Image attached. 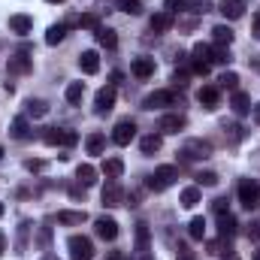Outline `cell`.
I'll return each mask as SVG.
<instances>
[{
	"instance_id": "obj_1",
	"label": "cell",
	"mask_w": 260,
	"mask_h": 260,
	"mask_svg": "<svg viewBox=\"0 0 260 260\" xmlns=\"http://www.w3.org/2000/svg\"><path fill=\"white\" fill-rule=\"evenodd\" d=\"M176 179H179V170L170 167V164H164V167H157V170L148 176V188H151L154 194H160V191H167Z\"/></svg>"
},
{
	"instance_id": "obj_2",
	"label": "cell",
	"mask_w": 260,
	"mask_h": 260,
	"mask_svg": "<svg viewBox=\"0 0 260 260\" xmlns=\"http://www.w3.org/2000/svg\"><path fill=\"white\" fill-rule=\"evenodd\" d=\"M236 194H239V203H242L248 212H254L260 206V182L257 179H242L239 188H236Z\"/></svg>"
},
{
	"instance_id": "obj_3",
	"label": "cell",
	"mask_w": 260,
	"mask_h": 260,
	"mask_svg": "<svg viewBox=\"0 0 260 260\" xmlns=\"http://www.w3.org/2000/svg\"><path fill=\"white\" fill-rule=\"evenodd\" d=\"M46 145H64V148H73L79 142V133L76 130H64V127H46L43 133Z\"/></svg>"
},
{
	"instance_id": "obj_4",
	"label": "cell",
	"mask_w": 260,
	"mask_h": 260,
	"mask_svg": "<svg viewBox=\"0 0 260 260\" xmlns=\"http://www.w3.org/2000/svg\"><path fill=\"white\" fill-rule=\"evenodd\" d=\"M179 154H182V160H206L212 154V142H206V139H188Z\"/></svg>"
},
{
	"instance_id": "obj_5",
	"label": "cell",
	"mask_w": 260,
	"mask_h": 260,
	"mask_svg": "<svg viewBox=\"0 0 260 260\" xmlns=\"http://www.w3.org/2000/svg\"><path fill=\"white\" fill-rule=\"evenodd\" d=\"M67 248H70V260H91L94 257V245H91L88 236H70Z\"/></svg>"
},
{
	"instance_id": "obj_6",
	"label": "cell",
	"mask_w": 260,
	"mask_h": 260,
	"mask_svg": "<svg viewBox=\"0 0 260 260\" xmlns=\"http://www.w3.org/2000/svg\"><path fill=\"white\" fill-rule=\"evenodd\" d=\"M112 106H115V85H106L94 97V112L97 115H106V112H112Z\"/></svg>"
},
{
	"instance_id": "obj_7",
	"label": "cell",
	"mask_w": 260,
	"mask_h": 260,
	"mask_svg": "<svg viewBox=\"0 0 260 260\" xmlns=\"http://www.w3.org/2000/svg\"><path fill=\"white\" fill-rule=\"evenodd\" d=\"M94 230H97V236L100 239H106V242H112V239H118V221L115 218H97L94 221Z\"/></svg>"
},
{
	"instance_id": "obj_8",
	"label": "cell",
	"mask_w": 260,
	"mask_h": 260,
	"mask_svg": "<svg viewBox=\"0 0 260 260\" xmlns=\"http://www.w3.org/2000/svg\"><path fill=\"white\" fill-rule=\"evenodd\" d=\"M103 206L106 209H115V206H124V191H121V185L118 182H106V188H103Z\"/></svg>"
},
{
	"instance_id": "obj_9",
	"label": "cell",
	"mask_w": 260,
	"mask_h": 260,
	"mask_svg": "<svg viewBox=\"0 0 260 260\" xmlns=\"http://www.w3.org/2000/svg\"><path fill=\"white\" fill-rule=\"evenodd\" d=\"M133 136H136V124H133L130 118L118 121L115 130H112V142H115V145H130V139H133Z\"/></svg>"
},
{
	"instance_id": "obj_10",
	"label": "cell",
	"mask_w": 260,
	"mask_h": 260,
	"mask_svg": "<svg viewBox=\"0 0 260 260\" xmlns=\"http://www.w3.org/2000/svg\"><path fill=\"white\" fill-rule=\"evenodd\" d=\"M167 106H176L173 91H154V94L145 97V109H167Z\"/></svg>"
},
{
	"instance_id": "obj_11",
	"label": "cell",
	"mask_w": 260,
	"mask_h": 260,
	"mask_svg": "<svg viewBox=\"0 0 260 260\" xmlns=\"http://www.w3.org/2000/svg\"><path fill=\"white\" fill-rule=\"evenodd\" d=\"M130 73H133L136 79H151V76H154V58H133Z\"/></svg>"
},
{
	"instance_id": "obj_12",
	"label": "cell",
	"mask_w": 260,
	"mask_h": 260,
	"mask_svg": "<svg viewBox=\"0 0 260 260\" xmlns=\"http://www.w3.org/2000/svg\"><path fill=\"white\" fill-rule=\"evenodd\" d=\"M185 127H188V118L185 115H164L160 124H157L160 133H179V130H185Z\"/></svg>"
},
{
	"instance_id": "obj_13",
	"label": "cell",
	"mask_w": 260,
	"mask_h": 260,
	"mask_svg": "<svg viewBox=\"0 0 260 260\" xmlns=\"http://www.w3.org/2000/svg\"><path fill=\"white\" fill-rule=\"evenodd\" d=\"M9 30L18 37H27L34 30V18L30 15H9Z\"/></svg>"
},
{
	"instance_id": "obj_14",
	"label": "cell",
	"mask_w": 260,
	"mask_h": 260,
	"mask_svg": "<svg viewBox=\"0 0 260 260\" xmlns=\"http://www.w3.org/2000/svg\"><path fill=\"white\" fill-rule=\"evenodd\" d=\"M218 9L224 12V18H230V21H236V18H242L245 15V3L242 0H221L218 3Z\"/></svg>"
},
{
	"instance_id": "obj_15",
	"label": "cell",
	"mask_w": 260,
	"mask_h": 260,
	"mask_svg": "<svg viewBox=\"0 0 260 260\" xmlns=\"http://www.w3.org/2000/svg\"><path fill=\"white\" fill-rule=\"evenodd\" d=\"M218 97H221L218 85H203V88H200V94H197V100H200L206 109H215V106H218Z\"/></svg>"
},
{
	"instance_id": "obj_16",
	"label": "cell",
	"mask_w": 260,
	"mask_h": 260,
	"mask_svg": "<svg viewBox=\"0 0 260 260\" xmlns=\"http://www.w3.org/2000/svg\"><path fill=\"white\" fill-rule=\"evenodd\" d=\"M76 182H79L82 188L97 185V170H94L91 164H79V170H76Z\"/></svg>"
},
{
	"instance_id": "obj_17",
	"label": "cell",
	"mask_w": 260,
	"mask_h": 260,
	"mask_svg": "<svg viewBox=\"0 0 260 260\" xmlns=\"http://www.w3.org/2000/svg\"><path fill=\"white\" fill-rule=\"evenodd\" d=\"M30 67H34V61L27 58V52H18V55L9 58L6 70H9V73H30Z\"/></svg>"
},
{
	"instance_id": "obj_18",
	"label": "cell",
	"mask_w": 260,
	"mask_h": 260,
	"mask_svg": "<svg viewBox=\"0 0 260 260\" xmlns=\"http://www.w3.org/2000/svg\"><path fill=\"white\" fill-rule=\"evenodd\" d=\"M148 27H151L154 34H167V30L173 27V15H170V12H154L151 21H148Z\"/></svg>"
},
{
	"instance_id": "obj_19",
	"label": "cell",
	"mask_w": 260,
	"mask_h": 260,
	"mask_svg": "<svg viewBox=\"0 0 260 260\" xmlns=\"http://www.w3.org/2000/svg\"><path fill=\"white\" fill-rule=\"evenodd\" d=\"M230 106H233V112L242 118V115H248V112H251V97H248V94H242V91H233Z\"/></svg>"
},
{
	"instance_id": "obj_20",
	"label": "cell",
	"mask_w": 260,
	"mask_h": 260,
	"mask_svg": "<svg viewBox=\"0 0 260 260\" xmlns=\"http://www.w3.org/2000/svg\"><path fill=\"white\" fill-rule=\"evenodd\" d=\"M121 173H124V164H121V157H106V160H103V176H106L109 182L121 179Z\"/></svg>"
},
{
	"instance_id": "obj_21",
	"label": "cell",
	"mask_w": 260,
	"mask_h": 260,
	"mask_svg": "<svg viewBox=\"0 0 260 260\" xmlns=\"http://www.w3.org/2000/svg\"><path fill=\"white\" fill-rule=\"evenodd\" d=\"M218 233H221L224 239H233V236H236V218H233L230 212L218 215Z\"/></svg>"
},
{
	"instance_id": "obj_22",
	"label": "cell",
	"mask_w": 260,
	"mask_h": 260,
	"mask_svg": "<svg viewBox=\"0 0 260 260\" xmlns=\"http://www.w3.org/2000/svg\"><path fill=\"white\" fill-rule=\"evenodd\" d=\"M85 221H88L85 209H82V212H70V209L58 212V224H64V227H79V224H85Z\"/></svg>"
},
{
	"instance_id": "obj_23",
	"label": "cell",
	"mask_w": 260,
	"mask_h": 260,
	"mask_svg": "<svg viewBox=\"0 0 260 260\" xmlns=\"http://www.w3.org/2000/svg\"><path fill=\"white\" fill-rule=\"evenodd\" d=\"M94 37H97V43H100L103 49H115V46H118V37H115L112 27H103V24H100V27L94 30Z\"/></svg>"
},
{
	"instance_id": "obj_24",
	"label": "cell",
	"mask_w": 260,
	"mask_h": 260,
	"mask_svg": "<svg viewBox=\"0 0 260 260\" xmlns=\"http://www.w3.org/2000/svg\"><path fill=\"white\" fill-rule=\"evenodd\" d=\"M160 145H164V136H160V133H148V136H142V142H139L142 154H157Z\"/></svg>"
},
{
	"instance_id": "obj_25",
	"label": "cell",
	"mask_w": 260,
	"mask_h": 260,
	"mask_svg": "<svg viewBox=\"0 0 260 260\" xmlns=\"http://www.w3.org/2000/svg\"><path fill=\"white\" fill-rule=\"evenodd\" d=\"M79 67H82V73L94 76V73L100 70V55H97V52H82V58H79Z\"/></svg>"
},
{
	"instance_id": "obj_26",
	"label": "cell",
	"mask_w": 260,
	"mask_h": 260,
	"mask_svg": "<svg viewBox=\"0 0 260 260\" xmlns=\"http://www.w3.org/2000/svg\"><path fill=\"white\" fill-rule=\"evenodd\" d=\"M9 133H12V139H30V124H27V118H24V115L12 118V124H9Z\"/></svg>"
},
{
	"instance_id": "obj_27",
	"label": "cell",
	"mask_w": 260,
	"mask_h": 260,
	"mask_svg": "<svg viewBox=\"0 0 260 260\" xmlns=\"http://www.w3.org/2000/svg\"><path fill=\"white\" fill-rule=\"evenodd\" d=\"M85 148H88V154H103L106 151V136L103 133H91L85 139Z\"/></svg>"
},
{
	"instance_id": "obj_28",
	"label": "cell",
	"mask_w": 260,
	"mask_h": 260,
	"mask_svg": "<svg viewBox=\"0 0 260 260\" xmlns=\"http://www.w3.org/2000/svg\"><path fill=\"white\" fill-rule=\"evenodd\" d=\"M212 40H215L218 46H227V49H230V43H233V30H230L227 24H218V27H212Z\"/></svg>"
},
{
	"instance_id": "obj_29",
	"label": "cell",
	"mask_w": 260,
	"mask_h": 260,
	"mask_svg": "<svg viewBox=\"0 0 260 260\" xmlns=\"http://www.w3.org/2000/svg\"><path fill=\"white\" fill-rule=\"evenodd\" d=\"M24 112H27L30 118H43V115L49 112V106H46V100H34V97H30V100L24 103Z\"/></svg>"
},
{
	"instance_id": "obj_30",
	"label": "cell",
	"mask_w": 260,
	"mask_h": 260,
	"mask_svg": "<svg viewBox=\"0 0 260 260\" xmlns=\"http://www.w3.org/2000/svg\"><path fill=\"white\" fill-rule=\"evenodd\" d=\"M209 64H230V49L227 46H215V49H209Z\"/></svg>"
},
{
	"instance_id": "obj_31",
	"label": "cell",
	"mask_w": 260,
	"mask_h": 260,
	"mask_svg": "<svg viewBox=\"0 0 260 260\" xmlns=\"http://www.w3.org/2000/svg\"><path fill=\"white\" fill-rule=\"evenodd\" d=\"M64 97H67V103H82V97H85V85H82V82H70L67 91H64Z\"/></svg>"
},
{
	"instance_id": "obj_32",
	"label": "cell",
	"mask_w": 260,
	"mask_h": 260,
	"mask_svg": "<svg viewBox=\"0 0 260 260\" xmlns=\"http://www.w3.org/2000/svg\"><path fill=\"white\" fill-rule=\"evenodd\" d=\"M179 203H182L185 209H194L197 203H200V188H197V185L185 188V191H182V197H179Z\"/></svg>"
},
{
	"instance_id": "obj_33",
	"label": "cell",
	"mask_w": 260,
	"mask_h": 260,
	"mask_svg": "<svg viewBox=\"0 0 260 260\" xmlns=\"http://www.w3.org/2000/svg\"><path fill=\"white\" fill-rule=\"evenodd\" d=\"M64 37H67V24H52L49 34H46V43H49V46H58Z\"/></svg>"
},
{
	"instance_id": "obj_34",
	"label": "cell",
	"mask_w": 260,
	"mask_h": 260,
	"mask_svg": "<svg viewBox=\"0 0 260 260\" xmlns=\"http://www.w3.org/2000/svg\"><path fill=\"white\" fill-rule=\"evenodd\" d=\"M221 88H224V91H236V88H239V76L227 70V73L218 79V91H221Z\"/></svg>"
},
{
	"instance_id": "obj_35",
	"label": "cell",
	"mask_w": 260,
	"mask_h": 260,
	"mask_svg": "<svg viewBox=\"0 0 260 260\" xmlns=\"http://www.w3.org/2000/svg\"><path fill=\"white\" fill-rule=\"evenodd\" d=\"M115 3H118V9L127 12V15H142V0H115Z\"/></svg>"
},
{
	"instance_id": "obj_36",
	"label": "cell",
	"mask_w": 260,
	"mask_h": 260,
	"mask_svg": "<svg viewBox=\"0 0 260 260\" xmlns=\"http://www.w3.org/2000/svg\"><path fill=\"white\" fill-rule=\"evenodd\" d=\"M188 236H191V239H203V236H206V221H203V218H191Z\"/></svg>"
},
{
	"instance_id": "obj_37",
	"label": "cell",
	"mask_w": 260,
	"mask_h": 260,
	"mask_svg": "<svg viewBox=\"0 0 260 260\" xmlns=\"http://www.w3.org/2000/svg\"><path fill=\"white\" fill-rule=\"evenodd\" d=\"M197 185H203V188H215V185H218V176H215L212 170H206V173H197Z\"/></svg>"
},
{
	"instance_id": "obj_38",
	"label": "cell",
	"mask_w": 260,
	"mask_h": 260,
	"mask_svg": "<svg viewBox=\"0 0 260 260\" xmlns=\"http://www.w3.org/2000/svg\"><path fill=\"white\" fill-rule=\"evenodd\" d=\"M209 70H212L209 61H203V58H191V73H197V76H209Z\"/></svg>"
},
{
	"instance_id": "obj_39",
	"label": "cell",
	"mask_w": 260,
	"mask_h": 260,
	"mask_svg": "<svg viewBox=\"0 0 260 260\" xmlns=\"http://www.w3.org/2000/svg\"><path fill=\"white\" fill-rule=\"evenodd\" d=\"M79 27H88V30H97V27H100V18H97L94 12H88V15H79Z\"/></svg>"
},
{
	"instance_id": "obj_40",
	"label": "cell",
	"mask_w": 260,
	"mask_h": 260,
	"mask_svg": "<svg viewBox=\"0 0 260 260\" xmlns=\"http://www.w3.org/2000/svg\"><path fill=\"white\" fill-rule=\"evenodd\" d=\"M148 239H151V230H148V224H136V245H148Z\"/></svg>"
},
{
	"instance_id": "obj_41",
	"label": "cell",
	"mask_w": 260,
	"mask_h": 260,
	"mask_svg": "<svg viewBox=\"0 0 260 260\" xmlns=\"http://www.w3.org/2000/svg\"><path fill=\"white\" fill-rule=\"evenodd\" d=\"M176 260H197V257H194V251H191V245L179 242V248H176Z\"/></svg>"
},
{
	"instance_id": "obj_42",
	"label": "cell",
	"mask_w": 260,
	"mask_h": 260,
	"mask_svg": "<svg viewBox=\"0 0 260 260\" xmlns=\"http://www.w3.org/2000/svg\"><path fill=\"white\" fill-rule=\"evenodd\" d=\"M130 260H151L148 245H136V251H130Z\"/></svg>"
},
{
	"instance_id": "obj_43",
	"label": "cell",
	"mask_w": 260,
	"mask_h": 260,
	"mask_svg": "<svg viewBox=\"0 0 260 260\" xmlns=\"http://www.w3.org/2000/svg\"><path fill=\"white\" fill-rule=\"evenodd\" d=\"M224 133H230V139H233V142H239V139L245 136V133H242V127H239V124H224Z\"/></svg>"
},
{
	"instance_id": "obj_44",
	"label": "cell",
	"mask_w": 260,
	"mask_h": 260,
	"mask_svg": "<svg viewBox=\"0 0 260 260\" xmlns=\"http://www.w3.org/2000/svg\"><path fill=\"white\" fill-rule=\"evenodd\" d=\"M173 82H176L179 88H185V85H188V70H176V76H173Z\"/></svg>"
},
{
	"instance_id": "obj_45",
	"label": "cell",
	"mask_w": 260,
	"mask_h": 260,
	"mask_svg": "<svg viewBox=\"0 0 260 260\" xmlns=\"http://www.w3.org/2000/svg\"><path fill=\"white\" fill-rule=\"evenodd\" d=\"M212 209H215V215H224V212H227V200H224V197L212 200Z\"/></svg>"
},
{
	"instance_id": "obj_46",
	"label": "cell",
	"mask_w": 260,
	"mask_h": 260,
	"mask_svg": "<svg viewBox=\"0 0 260 260\" xmlns=\"http://www.w3.org/2000/svg\"><path fill=\"white\" fill-rule=\"evenodd\" d=\"M24 170L27 173H40L43 170V160H24Z\"/></svg>"
},
{
	"instance_id": "obj_47",
	"label": "cell",
	"mask_w": 260,
	"mask_h": 260,
	"mask_svg": "<svg viewBox=\"0 0 260 260\" xmlns=\"http://www.w3.org/2000/svg\"><path fill=\"white\" fill-rule=\"evenodd\" d=\"M248 236H251V239H260V221H254V224L248 227Z\"/></svg>"
},
{
	"instance_id": "obj_48",
	"label": "cell",
	"mask_w": 260,
	"mask_h": 260,
	"mask_svg": "<svg viewBox=\"0 0 260 260\" xmlns=\"http://www.w3.org/2000/svg\"><path fill=\"white\" fill-rule=\"evenodd\" d=\"M70 197H76V200H79V197H85V188H79V185H73V188H70Z\"/></svg>"
},
{
	"instance_id": "obj_49",
	"label": "cell",
	"mask_w": 260,
	"mask_h": 260,
	"mask_svg": "<svg viewBox=\"0 0 260 260\" xmlns=\"http://www.w3.org/2000/svg\"><path fill=\"white\" fill-rule=\"evenodd\" d=\"M254 37L260 40V9H257V15H254Z\"/></svg>"
},
{
	"instance_id": "obj_50",
	"label": "cell",
	"mask_w": 260,
	"mask_h": 260,
	"mask_svg": "<svg viewBox=\"0 0 260 260\" xmlns=\"http://www.w3.org/2000/svg\"><path fill=\"white\" fill-rule=\"evenodd\" d=\"M6 251V236H3V230H0V254Z\"/></svg>"
},
{
	"instance_id": "obj_51",
	"label": "cell",
	"mask_w": 260,
	"mask_h": 260,
	"mask_svg": "<svg viewBox=\"0 0 260 260\" xmlns=\"http://www.w3.org/2000/svg\"><path fill=\"white\" fill-rule=\"evenodd\" d=\"M251 109H254V121H257V124H260V103H254Z\"/></svg>"
},
{
	"instance_id": "obj_52",
	"label": "cell",
	"mask_w": 260,
	"mask_h": 260,
	"mask_svg": "<svg viewBox=\"0 0 260 260\" xmlns=\"http://www.w3.org/2000/svg\"><path fill=\"white\" fill-rule=\"evenodd\" d=\"M251 257H254V260H260V248H254V251H251Z\"/></svg>"
},
{
	"instance_id": "obj_53",
	"label": "cell",
	"mask_w": 260,
	"mask_h": 260,
	"mask_svg": "<svg viewBox=\"0 0 260 260\" xmlns=\"http://www.w3.org/2000/svg\"><path fill=\"white\" fill-rule=\"evenodd\" d=\"M106 260H121V254H109Z\"/></svg>"
},
{
	"instance_id": "obj_54",
	"label": "cell",
	"mask_w": 260,
	"mask_h": 260,
	"mask_svg": "<svg viewBox=\"0 0 260 260\" xmlns=\"http://www.w3.org/2000/svg\"><path fill=\"white\" fill-rule=\"evenodd\" d=\"M224 260H239L236 254H224Z\"/></svg>"
},
{
	"instance_id": "obj_55",
	"label": "cell",
	"mask_w": 260,
	"mask_h": 260,
	"mask_svg": "<svg viewBox=\"0 0 260 260\" xmlns=\"http://www.w3.org/2000/svg\"><path fill=\"white\" fill-rule=\"evenodd\" d=\"M43 260H61V257H55V254H46V257H43Z\"/></svg>"
},
{
	"instance_id": "obj_56",
	"label": "cell",
	"mask_w": 260,
	"mask_h": 260,
	"mask_svg": "<svg viewBox=\"0 0 260 260\" xmlns=\"http://www.w3.org/2000/svg\"><path fill=\"white\" fill-rule=\"evenodd\" d=\"M49 3H64V0H49Z\"/></svg>"
},
{
	"instance_id": "obj_57",
	"label": "cell",
	"mask_w": 260,
	"mask_h": 260,
	"mask_svg": "<svg viewBox=\"0 0 260 260\" xmlns=\"http://www.w3.org/2000/svg\"><path fill=\"white\" fill-rule=\"evenodd\" d=\"M0 215H3V203H0Z\"/></svg>"
},
{
	"instance_id": "obj_58",
	"label": "cell",
	"mask_w": 260,
	"mask_h": 260,
	"mask_svg": "<svg viewBox=\"0 0 260 260\" xmlns=\"http://www.w3.org/2000/svg\"><path fill=\"white\" fill-rule=\"evenodd\" d=\"M0 157H3V145H0Z\"/></svg>"
}]
</instances>
